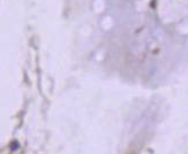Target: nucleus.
Returning a JSON list of instances; mask_svg holds the SVG:
<instances>
[{"label": "nucleus", "instance_id": "f257e3e1", "mask_svg": "<svg viewBox=\"0 0 188 154\" xmlns=\"http://www.w3.org/2000/svg\"><path fill=\"white\" fill-rule=\"evenodd\" d=\"M19 143L16 142V140H13L12 143H10V145H9V148H10V151H16L17 148H19Z\"/></svg>", "mask_w": 188, "mask_h": 154}, {"label": "nucleus", "instance_id": "f03ea898", "mask_svg": "<svg viewBox=\"0 0 188 154\" xmlns=\"http://www.w3.org/2000/svg\"><path fill=\"white\" fill-rule=\"evenodd\" d=\"M150 6H151V7L154 8V7L156 6V0H152V1H151V5H150Z\"/></svg>", "mask_w": 188, "mask_h": 154}]
</instances>
